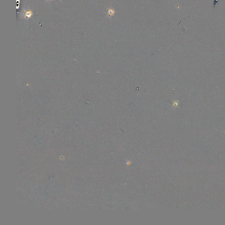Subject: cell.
Returning a JSON list of instances; mask_svg holds the SVG:
<instances>
[{
    "label": "cell",
    "mask_w": 225,
    "mask_h": 225,
    "mask_svg": "<svg viewBox=\"0 0 225 225\" xmlns=\"http://www.w3.org/2000/svg\"><path fill=\"white\" fill-rule=\"evenodd\" d=\"M173 105H174V106H178V101H176V102H174V103H173Z\"/></svg>",
    "instance_id": "3957f363"
},
{
    "label": "cell",
    "mask_w": 225,
    "mask_h": 225,
    "mask_svg": "<svg viewBox=\"0 0 225 225\" xmlns=\"http://www.w3.org/2000/svg\"><path fill=\"white\" fill-rule=\"evenodd\" d=\"M114 14H115V10H114V9H112V8L108 9V13H107V15H108V16L112 17V16L114 15Z\"/></svg>",
    "instance_id": "7a4b0ae2"
},
{
    "label": "cell",
    "mask_w": 225,
    "mask_h": 225,
    "mask_svg": "<svg viewBox=\"0 0 225 225\" xmlns=\"http://www.w3.org/2000/svg\"><path fill=\"white\" fill-rule=\"evenodd\" d=\"M49 1H53V0H49Z\"/></svg>",
    "instance_id": "277c9868"
},
{
    "label": "cell",
    "mask_w": 225,
    "mask_h": 225,
    "mask_svg": "<svg viewBox=\"0 0 225 225\" xmlns=\"http://www.w3.org/2000/svg\"><path fill=\"white\" fill-rule=\"evenodd\" d=\"M22 16H23V17L25 19H29L32 16V12L31 11V10H26V11H25L23 12Z\"/></svg>",
    "instance_id": "6da1fadb"
}]
</instances>
